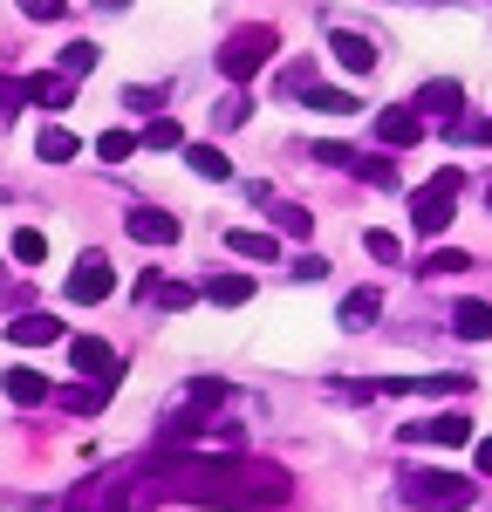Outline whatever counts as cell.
<instances>
[{"mask_svg":"<svg viewBox=\"0 0 492 512\" xmlns=\"http://www.w3.org/2000/svg\"><path fill=\"white\" fill-rule=\"evenodd\" d=\"M144 499H178V506H219V512H260L287 506L294 478L274 458H246V451H158V465L144 478Z\"/></svg>","mask_w":492,"mask_h":512,"instance_id":"cell-1","label":"cell"},{"mask_svg":"<svg viewBox=\"0 0 492 512\" xmlns=\"http://www.w3.org/2000/svg\"><path fill=\"white\" fill-rule=\"evenodd\" d=\"M397 492H404V506H417V512H465L472 499H479V478H465V472H410Z\"/></svg>","mask_w":492,"mask_h":512,"instance_id":"cell-2","label":"cell"},{"mask_svg":"<svg viewBox=\"0 0 492 512\" xmlns=\"http://www.w3.org/2000/svg\"><path fill=\"white\" fill-rule=\"evenodd\" d=\"M458 192H465V171H451V164H445L424 192H410V226H417V233H445L451 212H458Z\"/></svg>","mask_w":492,"mask_h":512,"instance_id":"cell-3","label":"cell"},{"mask_svg":"<svg viewBox=\"0 0 492 512\" xmlns=\"http://www.w3.org/2000/svg\"><path fill=\"white\" fill-rule=\"evenodd\" d=\"M274 48H281L274 28H240V35L219 48V76H226V82H253L267 62H274Z\"/></svg>","mask_w":492,"mask_h":512,"instance_id":"cell-4","label":"cell"},{"mask_svg":"<svg viewBox=\"0 0 492 512\" xmlns=\"http://www.w3.org/2000/svg\"><path fill=\"white\" fill-rule=\"evenodd\" d=\"M130 492H137V485H130V478H123V472L82 478L76 492L62 499V512H123V506H130Z\"/></svg>","mask_w":492,"mask_h":512,"instance_id":"cell-5","label":"cell"},{"mask_svg":"<svg viewBox=\"0 0 492 512\" xmlns=\"http://www.w3.org/2000/svg\"><path fill=\"white\" fill-rule=\"evenodd\" d=\"M110 294H117L110 260H103V253H82L76 267H69V301H82V308H89V301H110Z\"/></svg>","mask_w":492,"mask_h":512,"instance_id":"cell-6","label":"cell"},{"mask_svg":"<svg viewBox=\"0 0 492 512\" xmlns=\"http://www.w3.org/2000/svg\"><path fill=\"white\" fill-rule=\"evenodd\" d=\"M404 444H472V417L465 410H445V417H424V424H404Z\"/></svg>","mask_w":492,"mask_h":512,"instance_id":"cell-7","label":"cell"},{"mask_svg":"<svg viewBox=\"0 0 492 512\" xmlns=\"http://www.w3.org/2000/svg\"><path fill=\"white\" fill-rule=\"evenodd\" d=\"M424 137V117L410 110V103H390V110H376V144H390V151H410Z\"/></svg>","mask_w":492,"mask_h":512,"instance_id":"cell-8","label":"cell"},{"mask_svg":"<svg viewBox=\"0 0 492 512\" xmlns=\"http://www.w3.org/2000/svg\"><path fill=\"white\" fill-rule=\"evenodd\" d=\"M199 294H205V287H185V280H164V274H151V267H144V280H137V301H144V308H171V315H178V308H192Z\"/></svg>","mask_w":492,"mask_h":512,"instance_id":"cell-9","label":"cell"},{"mask_svg":"<svg viewBox=\"0 0 492 512\" xmlns=\"http://www.w3.org/2000/svg\"><path fill=\"white\" fill-rule=\"evenodd\" d=\"M69 362H76L89 383H117V349L96 342V335H76V342H69Z\"/></svg>","mask_w":492,"mask_h":512,"instance_id":"cell-10","label":"cell"},{"mask_svg":"<svg viewBox=\"0 0 492 512\" xmlns=\"http://www.w3.org/2000/svg\"><path fill=\"white\" fill-rule=\"evenodd\" d=\"M123 226H130L137 246H171V239H178V219L158 212V205H130V219H123Z\"/></svg>","mask_w":492,"mask_h":512,"instance_id":"cell-11","label":"cell"},{"mask_svg":"<svg viewBox=\"0 0 492 512\" xmlns=\"http://www.w3.org/2000/svg\"><path fill=\"white\" fill-rule=\"evenodd\" d=\"M21 89H28V103H35V110H69V103H76V76H62V69L28 76Z\"/></svg>","mask_w":492,"mask_h":512,"instance_id":"cell-12","label":"cell"},{"mask_svg":"<svg viewBox=\"0 0 492 512\" xmlns=\"http://www.w3.org/2000/svg\"><path fill=\"white\" fill-rule=\"evenodd\" d=\"M7 342L14 349H48V342H62V321L55 315H14L7 321Z\"/></svg>","mask_w":492,"mask_h":512,"instance_id":"cell-13","label":"cell"},{"mask_svg":"<svg viewBox=\"0 0 492 512\" xmlns=\"http://www.w3.org/2000/svg\"><path fill=\"white\" fill-rule=\"evenodd\" d=\"M328 48H335V62H342L349 76H369V69H376V41L369 35H349V28H342V35H328Z\"/></svg>","mask_w":492,"mask_h":512,"instance_id":"cell-14","label":"cell"},{"mask_svg":"<svg viewBox=\"0 0 492 512\" xmlns=\"http://www.w3.org/2000/svg\"><path fill=\"white\" fill-rule=\"evenodd\" d=\"M458 103H465V89H458L451 76H438V82L417 89V117H458Z\"/></svg>","mask_w":492,"mask_h":512,"instance_id":"cell-15","label":"cell"},{"mask_svg":"<svg viewBox=\"0 0 492 512\" xmlns=\"http://www.w3.org/2000/svg\"><path fill=\"white\" fill-rule=\"evenodd\" d=\"M376 315H383V294H376V287H356V294L342 301V328H349V335L376 328Z\"/></svg>","mask_w":492,"mask_h":512,"instance_id":"cell-16","label":"cell"},{"mask_svg":"<svg viewBox=\"0 0 492 512\" xmlns=\"http://www.w3.org/2000/svg\"><path fill=\"white\" fill-rule=\"evenodd\" d=\"M451 335H465V342H492V308H486V301H458V308H451Z\"/></svg>","mask_w":492,"mask_h":512,"instance_id":"cell-17","label":"cell"},{"mask_svg":"<svg viewBox=\"0 0 492 512\" xmlns=\"http://www.w3.org/2000/svg\"><path fill=\"white\" fill-rule=\"evenodd\" d=\"M205 301H212V308H246V301H253V280L246 274H212L205 280Z\"/></svg>","mask_w":492,"mask_h":512,"instance_id":"cell-18","label":"cell"},{"mask_svg":"<svg viewBox=\"0 0 492 512\" xmlns=\"http://www.w3.org/2000/svg\"><path fill=\"white\" fill-rule=\"evenodd\" d=\"M226 246H233L240 260H281V239H274V233H253V226L226 233Z\"/></svg>","mask_w":492,"mask_h":512,"instance_id":"cell-19","label":"cell"},{"mask_svg":"<svg viewBox=\"0 0 492 512\" xmlns=\"http://www.w3.org/2000/svg\"><path fill=\"white\" fill-rule=\"evenodd\" d=\"M7 396H14V403H48V376H41V369H7Z\"/></svg>","mask_w":492,"mask_h":512,"instance_id":"cell-20","label":"cell"},{"mask_svg":"<svg viewBox=\"0 0 492 512\" xmlns=\"http://www.w3.org/2000/svg\"><path fill=\"white\" fill-rule=\"evenodd\" d=\"M185 164H192L199 178H212V185H226V178H233V164H226V151H212V144H192V151H185Z\"/></svg>","mask_w":492,"mask_h":512,"instance_id":"cell-21","label":"cell"},{"mask_svg":"<svg viewBox=\"0 0 492 512\" xmlns=\"http://www.w3.org/2000/svg\"><path fill=\"white\" fill-rule=\"evenodd\" d=\"M137 151H144V137H130V130H103L96 137V158L103 164H123V158H137Z\"/></svg>","mask_w":492,"mask_h":512,"instance_id":"cell-22","label":"cell"},{"mask_svg":"<svg viewBox=\"0 0 492 512\" xmlns=\"http://www.w3.org/2000/svg\"><path fill=\"white\" fill-rule=\"evenodd\" d=\"M322 82H315V62H287L281 69V96H294V103H308Z\"/></svg>","mask_w":492,"mask_h":512,"instance_id":"cell-23","label":"cell"},{"mask_svg":"<svg viewBox=\"0 0 492 512\" xmlns=\"http://www.w3.org/2000/svg\"><path fill=\"white\" fill-rule=\"evenodd\" d=\"M110 390H117V383H82V390H62V410L89 417V410H103V403H110Z\"/></svg>","mask_w":492,"mask_h":512,"instance_id":"cell-24","label":"cell"},{"mask_svg":"<svg viewBox=\"0 0 492 512\" xmlns=\"http://www.w3.org/2000/svg\"><path fill=\"white\" fill-rule=\"evenodd\" d=\"M164 96H171L164 82H151V89H144V82H130V89H123V103H130L137 117H164Z\"/></svg>","mask_w":492,"mask_h":512,"instance_id":"cell-25","label":"cell"},{"mask_svg":"<svg viewBox=\"0 0 492 512\" xmlns=\"http://www.w3.org/2000/svg\"><path fill=\"white\" fill-rule=\"evenodd\" d=\"M35 151H41V164H69V158L82 151V144L69 137V130H55V123H48V130H41V144H35Z\"/></svg>","mask_w":492,"mask_h":512,"instance_id":"cell-26","label":"cell"},{"mask_svg":"<svg viewBox=\"0 0 492 512\" xmlns=\"http://www.w3.org/2000/svg\"><path fill=\"white\" fill-rule=\"evenodd\" d=\"M7 253H14V260H21V267H41V260H48V239H41L35 226H21V233L7 239Z\"/></svg>","mask_w":492,"mask_h":512,"instance_id":"cell-27","label":"cell"},{"mask_svg":"<svg viewBox=\"0 0 492 512\" xmlns=\"http://www.w3.org/2000/svg\"><path fill=\"white\" fill-rule=\"evenodd\" d=\"M96 62H103V48H96V41H69V48H62V76H89Z\"/></svg>","mask_w":492,"mask_h":512,"instance_id":"cell-28","label":"cell"},{"mask_svg":"<svg viewBox=\"0 0 492 512\" xmlns=\"http://www.w3.org/2000/svg\"><path fill=\"white\" fill-rule=\"evenodd\" d=\"M178 144H185V130H178L171 117H151V123H144V151H178Z\"/></svg>","mask_w":492,"mask_h":512,"instance_id":"cell-29","label":"cell"},{"mask_svg":"<svg viewBox=\"0 0 492 512\" xmlns=\"http://www.w3.org/2000/svg\"><path fill=\"white\" fill-rule=\"evenodd\" d=\"M417 267H424V274H465V267H472V253H458V246H438V253H424Z\"/></svg>","mask_w":492,"mask_h":512,"instance_id":"cell-30","label":"cell"},{"mask_svg":"<svg viewBox=\"0 0 492 512\" xmlns=\"http://www.w3.org/2000/svg\"><path fill=\"white\" fill-rule=\"evenodd\" d=\"M274 233H287V239H308V233H315V219H308L301 205H274Z\"/></svg>","mask_w":492,"mask_h":512,"instance_id":"cell-31","label":"cell"},{"mask_svg":"<svg viewBox=\"0 0 492 512\" xmlns=\"http://www.w3.org/2000/svg\"><path fill=\"white\" fill-rule=\"evenodd\" d=\"M308 103H315V110H328V117H356V96H349V89H315V96H308Z\"/></svg>","mask_w":492,"mask_h":512,"instance_id":"cell-32","label":"cell"},{"mask_svg":"<svg viewBox=\"0 0 492 512\" xmlns=\"http://www.w3.org/2000/svg\"><path fill=\"white\" fill-rule=\"evenodd\" d=\"M349 171L369 178V185H397V164H390V158H349Z\"/></svg>","mask_w":492,"mask_h":512,"instance_id":"cell-33","label":"cell"},{"mask_svg":"<svg viewBox=\"0 0 492 512\" xmlns=\"http://www.w3.org/2000/svg\"><path fill=\"white\" fill-rule=\"evenodd\" d=\"M14 7H21L28 21H62V14H69V0H14Z\"/></svg>","mask_w":492,"mask_h":512,"instance_id":"cell-34","label":"cell"},{"mask_svg":"<svg viewBox=\"0 0 492 512\" xmlns=\"http://www.w3.org/2000/svg\"><path fill=\"white\" fill-rule=\"evenodd\" d=\"M246 117H253V103H246V96H226V103H219V130H240Z\"/></svg>","mask_w":492,"mask_h":512,"instance_id":"cell-35","label":"cell"},{"mask_svg":"<svg viewBox=\"0 0 492 512\" xmlns=\"http://www.w3.org/2000/svg\"><path fill=\"white\" fill-rule=\"evenodd\" d=\"M21 103H28V89H21V82H14V76H0V123L14 117Z\"/></svg>","mask_w":492,"mask_h":512,"instance_id":"cell-36","label":"cell"},{"mask_svg":"<svg viewBox=\"0 0 492 512\" xmlns=\"http://www.w3.org/2000/svg\"><path fill=\"white\" fill-rule=\"evenodd\" d=\"M363 246H369V260H397V253H404V239H397V233H369Z\"/></svg>","mask_w":492,"mask_h":512,"instance_id":"cell-37","label":"cell"},{"mask_svg":"<svg viewBox=\"0 0 492 512\" xmlns=\"http://www.w3.org/2000/svg\"><path fill=\"white\" fill-rule=\"evenodd\" d=\"M322 274H328L322 253H301V260H294V280H322Z\"/></svg>","mask_w":492,"mask_h":512,"instance_id":"cell-38","label":"cell"},{"mask_svg":"<svg viewBox=\"0 0 492 512\" xmlns=\"http://www.w3.org/2000/svg\"><path fill=\"white\" fill-rule=\"evenodd\" d=\"M479 478H492V437H479Z\"/></svg>","mask_w":492,"mask_h":512,"instance_id":"cell-39","label":"cell"},{"mask_svg":"<svg viewBox=\"0 0 492 512\" xmlns=\"http://www.w3.org/2000/svg\"><path fill=\"white\" fill-rule=\"evenodd\" d=\"M96 7H110V14H123V7H130V0H96Z\"/></svg>","mask_w":492,"mask_h":512,"instance_id":"cell-40","label":"cell"}]
</instances>
